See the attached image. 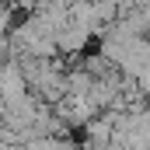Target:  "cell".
<instances>
[{
  "label": "cell",
  "instance_id": "1",
  "mask_svg": "<svg viewBox=\"0 0 150 150\" xmlns=\"http://www.w3.org/2000/svg\"><path fill=\"white\" fill-rule=\"evenodd\" d=\"M87 38H91V32H87L84 25L67 21V25L56 32V49H59V52H80V49L87 45Z\"/></svg>",
  "mask_w": 150,
  "mask_h": 150
},
{
  "label": "cell",
  "instance_id": "2",
  "mask_svg": "<svg viewBox=\"0 0 150 150\" xmlns=\"http://www.w3.org/2000/svg\"><path fill=\"white\" fill-rule=\"evenodd\" d=\"M14 4H21V7H35L38 0H14Z\"/></svg>",
  "mask_w": 150,
  "mask_h": 150
}]
</instances>
